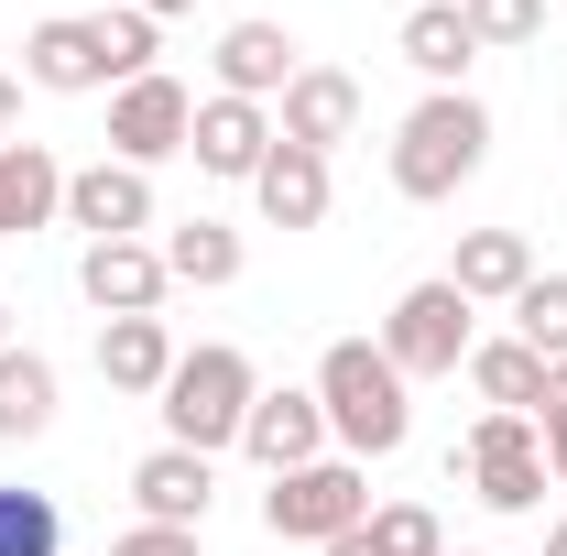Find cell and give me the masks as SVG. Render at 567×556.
<instances>
[{
    "mask_svg": "<svg viewBox=\"0 0 567 556\" xmlns=\"http://www.w3.org/2000/svg\"><path fill=\"white\" fill-rule=\"evenodd\" d=\"M22 87H55V99H87V87H110L87 11H55V22H33V33H22Z\"/></svg>",
    "mask_w": 567,
    "mask_h": 556,
    "instance_id": "2e32d148",
    "label": "cell"
},
{
    "mask_svg": "<svg viewBox=\"0 0 567 556\" xmlns=\"http://www.w3.org/2000/svg\"><path fill=\"white\" fill-rule=\"evenodd\" d=\"M153 251H164V274H175V284H197V295L240 284V229H229V218H175Z\"/></svg>",
    "mask_w": 567,
    "mask_h": 556,
    "instance_id": "603a6c76",
    "label": "cell"
},
{
    "mask_svg": "<svg viewBox=\"0 0 567 556\" xmlns=\"http://www.w3.org/2000/svg\"><path fill=\"white\" fill-rule=\"evenodd\" d=\"M251 393H262L251 349H229V339H197L186 360H175V382L153 393V415H164V447H197V459L240 447V415H251Z\"/></svg>",
    "mask_w": 567,
    "mask_h": 556,
    "instance_id": "3957f363",
    "label": "cell"
},
{
    "mask_svg": "<svg viewBox=\"0 0 567 556\" xmlns=\"http://www.w3.org/2000/svg\"><path fill=\"white\" fill-rule=\"evenodd\" d=\"M317 556H382V546H371V524H360V535H339V546H317Z\"/></svg>",
    "mask_w": 567,
    "mask_h": 556,
    "instance_id": "1f68e13d",
    "label": "cell"
},
{
    "mask_svg": "<svg viewBox=\"0 0 567 556\" xmlns=\"http://www.w3.org/2000/svg\"><path fill=\"white\" fill-rule=\"evenodd\" d=\"M110 556H197L186 524H132V535H110Z\"/></svg>",
    "mask_w": 567,
    "mask_h": 556,
    "instance_id": "f1b7e54d",
    "label": "cell"
},
{
    "mask_svg": "<svg viewBox=\"0 0 567 556\" xmlns=\"http://www.w3.org/2000/svg\"><path fill=\"white\" fill-rule=\"evenodd\" d=\"M251 208H262V229H317L328 218V153L274 142V164L251 175Z\"/></svg>",
    "mask_w": 567,
    "mask_h": 556,
    "instance_id": "ffe728a7",
    "label": "cell"
},
{
    "mask_svg": "<svg viewBox=\"0 0 567 556\" xmlns=\"http://www.w3.org/2000/svg\"><path fill=\"white\" fill-rule=\"evenodd\" d=\"M0 142H22V76L0 66Z\"/></svg>",
    "mask_w": 567,
    "mask_h": 556,
    "instance_id": "4dcf8cb0",
    "label": "cell"
},
{
    "mask_svg": "<svg viewBox=\"0 0 567 556\" xmlns=\"http://www.w3.org/2000/svg\"><path fill=\"white\" fill-rule=\"evenodd\" d=\"M502 317H513V339L535 349V360H567V274H535Z\"/></svg>",
    "mask_w": 567,
    "mask_h": 556,
    "instance_id": "484cf974",
    "label": "cell"
},
{
    "mask_svg": "<svg viewBox=\"0 0 567 556\" xmlns=\"http://www.w3.org/2000/svg\"><path fill=\"white\" fill-rule=\"evenodd\" d=\"M371 546L382 556H447V524L425 502H371Z\"/></svg>",
    "mask_w": 567,
    "mask_h": 556,
    "instance_id": "83f0119b",
    "label": "cell"
},
{
    "mask_svg": "<svg viewBox=\"0 0 567 556\" xmlns=\"http://www.w3.org/2000/svg\"><path fill=\"white\" fill-rule=\"evenodd\" d=\"M0 349H11V295H0Z\"/></svg>",
    "mask_w": 567,
    "mask_h": 556,
    "instance_id": "e575fe53",
    "label": "cell"
},
{
    "mask_svg": "<svg viewBox=\"0 0 567 556\" xmlns=\"http://www.w3.org/2000/svg\"><path fill=\"white\" fill-rule=\"evenodd\" d=\"M447 470H470V491L492 502V513H546V436H535V415H481L470 436H458V459Z\"/></svg>",
    "mask_w": 567,
    "mask_h": 556,
    "instance_id": "8992f818",
    "label": "cell"
},
{
    "mask_svg": "<svg viewBox=\"0 0 567 556\" xmlns=\"http://www.w3.org/2000/svg\"><path fill=\"white\" fill-rule=\"evenodd\" d=\"M274 110H262V99H197V132H186V153H197V175H218V186H251V175H262V164H274Z\"/></svg>",
    "mask_w": 567,
    "mask_h": 556,
    "instance_id": "9c48e42d",
    "label": "cell"
},
{
    "mask_svg": "<svg viewBox=\"0 0 567 556\" xmlns=\"http://www.w3.org/2000/svg\"><path fill=\"white\" fill-rule=\"evenodd\" d=\"M535 436H546V481H567V404H557V415H535Z\"/></svg>",
    "mask_w": 567,
    "mask_h": 556,
    "instance_id": "f546056e",
    "label": "cell"
},
{
    "mask_svg": "<svg viewBox=\"0 0 567 556\" xmlns=\"http://www.w3.org/2000/svg\"><path fill=\"white\" fill-rule=\"evenodd\" d=\"M447 556H481V546H447Z\"/></svg>",
    "mask_w": 567,
    "mask_h": 556,
    "instance_id": "d590c367",
    "label": "cell"
},
{
    "mask_svg": "<svg viewBox=\"0 0 567 556\" xmlns=\"http://www.w3.org/2000/svg\"><path fill=\"white\" fill-rule=\"evenodd\" d=\"M186 132H197V87L186 76H132V87H110V164H175L186 153Z\"/></svg>",
    "mask_w": 567,
    "mask_h": 556,
    "instance_id": "52a82bcc",
    "label": "cell"
},
{
    "mask_svg": "<svg viewBox=\"0 0 567 556\" xmlns=\"http://www.w3.org/2000/svg\"><path fill=\"white\" fill-rule=\"evenodd\" d=\"M66 218V164L44 142H0V240H33Z\"/></svg>",
    "mask_w": 567,
    "mask_h": 556,
    "instance_id": "e0dca14e",
    "label": "cell"
},
{
    "mask_svg": "<svg viewBox=\"0 0 567 556\" xmlns=\"http://www.w3.org/2000/svg\"><path fill=\"white\" fill-rule=\"evenodd\" d=\"M371 524V470L360 459H306V470H284V481H262V535L274 546H339V535H360Z\"/></svg>",
    "mask_w": 567,
    "mask_h": 556,
    "instance_id": "5b68a950",
    "label": "cell"
},
{
    "mask_svg": "<svg viewBox=\"0 0 567 556\" xmlns=\"http://www.w3.org/2000/svg\"><path fill=\"white\" fill-rule=\"evenodd\" d=\"M87 33H99V66H110V87H132V76H153V44H164V22H153V11H132V0H110V11H87Z\"/></svg>",
    "mask_w": 567,
    "mask_h": 556,
    "instance_id": "cb8c5ba5",
    "label": "cell"
},
{
    "mask_svg": "<svg viewBox=\"0 0 567 556\" xmlns=\"http://www.w3.org/2000/svg\"><path fill=\"white\" fill-rule=\"evenodd\" d=\"M240 459L284 481V470H306V459H328V404H317V382H284V393H251V415H240Z\"/></svg>",
    "mask_w": 567,
    "mask_h": 556,
    "instance_id": "ba28073f",
    "label": "cell"
},
{
    "mask_svg": "<svg viewBox=\"0 0 567 556\" xmlns=\"http://www.w3.org/2000/svg\"><path fill=\"white\" fill-rule=\"evenodd\" d=\"M393 44H404V66H415L425 87H470V66H481V33H470L458 0H415Z\"/></svg>",
    "mask_w": 567,
    "mask_h": 556,
    "instance_id": "ac0fdd59",
    "label": "cell"
},
{
    "mask_svg": "<svg viewBox=\"0 0 567 556\" xmlns=\"http://www.w3.org/2000/svg\"><path fill=\"white\" fill-rule=\"evenodd\" d=\"M546 556H567V524H546Z\"/></svg>",
    "mask_w": 567,
    "mask_h": 556,
    "instance_id": "836d02e7",
    "label": "cell"
},
{
    "mask_svg": "<svg viewBox=\"0 0 567 556\" xmlns=\"http://www.w3.org/2000/svg\"><path fill=\"white\" fill-rule=\"evenodd\" d=\"M481 164H492V110L470 87H425L415 110H404V132H393V197L447 208Z\"/></svg>",
    "mask_w": 567,
    "mask_h": 556,
    "instance_id": "7a4b0ae2",
    "label": "cell"
},
{
    "mask_svg": "<svg viewBox=\"0 0 567 556\" xmlns=\"http://www.w3.org/2000/svg\"><path fill=\"white\" fill-rule=\"evenodd\" d=\"M470 349H481V306H470L447 274H425V284L393 295V317H382V360H393L404 382H458Z\"/></svg>",
    "mask_w": 567,
    "mask_h": 556,
    "instance_id": "277c9868",
    "label": "cell"
},
{
    "mask_svg": "<svg viewBox=\"0 0 567 556\" xmlns=\"http://www.w3.org/2000/svg\"><path fill=\"white\" fill-rule=\"evenodd\" d=\"M175 360H186V349H175L164 317H99V382H110V393L153 404V393L175 382Z\"/></svg>",
    "mask_w": 567,
    "mask_h": 556,
    "instance_id": "5bb4252c",
    "label": "cell"
},
{
    "mask_svg": "<svg viewBox=\"0 0 567 556\" xmlns=\"http://www.w3.org/2000/svg\"><path fill=\"white\" fill-rule=\"evenodd\" d=\"M317 404H328V447L339 459H393L404 436H415V382L382 360V339H328L317 360Z\"/></svg>",
    "mask_w": 567,
    "mask_h": 556,
    "instance_id": "6da1fadb",
    "label": "cell"
},
{
    "mask_svg": "<svg viewBox=\"0 0 567 556\" xmlns=\"http://www.w3.org/2000/svg\"><path fill=\"white\" fill-rule=\"evenodd\" d=\"M274 132L295 153H339L360 132V76L350 66H295V87L274 99Z\"/></svg>",
    "mask_w": 567,
    "mask_h": 556,
    "instance_id": "7c38bea8",
    "label": "cell"
},
{
    "mask_svg": "<svg viewBox=\"0 0 567 556\" xmlns=\"http://www.w3.org/2000/svg\"><path fill=\"white\" fill-rule=\"evenodd\" d=\"M0 556H66V502L55 491H0Z\"/></svg>",
    "mask_w": 567,
    "mask_h": 556,
    "instance_id": "d4e9b609",
    "label": "cell"
},
{
    "mask_svg": "<svg viewBox=\"0 0 567 556\" xmlns=\"http://www.w3.org/2000/svg\"><path fill=\"white\" fill-rule=\"evenodd\" d=\"M76 295H87L99 317H164L175 274H164L153 240H87V251H76Z\"/></svg>",
    "mask_w": 567,
    "mask_h": 556,
    "instance_id": "8fae6325",
    "label": "cell"
},
{
    "mask_svg": "<svg viewBox=\"0 0 567 556\" xmlns=\"http://www.w3.org/2000/svg\"><path fill=\"white\" fill-rule=\"evenodd\" d=\"M208 502H218V459H197V447H153L132 470V513L142 524H208Z\"/></svg>",
    "mask_w": 567,
    "mask_h": 556,
    "instance_id": "9a60e30c",
    "label": "cell"
},
{
    "mask_svg": "<svg viewBox=\"0 0 567 556\" xmlns=\"http://www.w3.org/2000/svg\"><path fill=\"white\" fill-rule=\"evenodd\" d=\"M208 66H218V99H262V110H274L284 87H295V66H306V44H295L284 22H229Z\"/></svg>",
    "mask_w": 567,
    "mask_h": 556,
    "instance_id": "4fadbf2b",
    "label": "cell"
},
{
    "mask_svg": "<svg viewBox=\"0 0 567 556\" xmlns=\"http://www.w3.org/2000/svg\"><path fill=\"white\" fill-rule=\"evenodd\" d=\"M66 229L87 240H153V175L142 164H66Z\"/></svg>",
    "mask_w": 567,
    "mask_h": 556,
    "instance_id": "30bf717a",
    "label": "cell"
},
{
    "mask_svg": "<svg viewBox=\"0 0 567 556\" xmlns=\"http://www.w3.org/2000/svg\"><path fill=\"white\" fill-rule=\"evenodd\" d=\"M132 11H153V22H175V11H197V0H132Z\"/></svg>",
    "mask_w": 567,
    "mask_h": 556,
    "instance_id": "d6a6232c",
    "label": "cell"
},
{
    "mask_svg": "<svg viewBox=\"0 0 567 556\" xmlns=\"http://www.w3.org/2000/svg\"><path fill=\"white\" fill-rule=\"evenodd\" d=\"M481 55H513V44H546V0H458Z\"/></svg>",
    "mask_w": 567,
    "mask_h": 556,
    "instance_id": "4316f807",
    "label": "cell"
},
{
    "mask_svg": "<svg viewBox=\"0 0 567 556\" xmlns=\"http://www.w3.org/2000/svg\"><path fill=\"white\" fill-rule=\"evenodd\" d=\"M44 425H55V360L11 339L0 349V447H33Z\"/></svg>",
    "mask_w": 567,
    "mask_h": 556,
    "instance_id": "7402d4cb",
    "label": "cell"
},
{
    "mask_svg": "<svg viewBox=\"0 0 567 556\" xmlns=\"http://www.w3.org/2000/svg\"><path fill=\"white\" fill-rule=\"evenodd\" d=\"M447 284H458L470 306H513V295L535 284V240H524V229H458V262H447Z\"/></svg>",
    "mask_w": 567,
    "mask_h": 556,
    "instance_id": "d6986e66",
    "label": "cell"
},
{
    "mask_svg": "<svg viewBox=\"0 0 567 556\" xmlns=\"http://www.w3.org/2000/svg\"><path fill=\"white\" fill-rule=\"evenodd\" d=\"M470 393H481V415H546V360L502 328V339L470 349Z\"/></svg>",
    "mask_w": 567,
    "mask_h": 556,
    "instance_id": "44dd1931",
    "label": "cell"
}]
</instances>
